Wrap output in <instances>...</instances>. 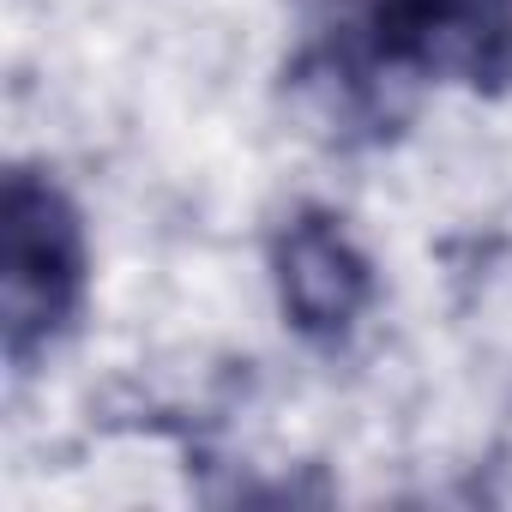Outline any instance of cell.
<instances>
[{
    "mask_svg": "<svg viewBox=\"0 0 512 512\" xmlns=\"http://www.w3.org/2000/svg\"><path fill=\"white\" fill-rule=\"evenodd\" d=\"M85 302V223L73 199L37 175L13 169L0 193V344L13 368H31Z\"/></svg>",
    "mask_w": 512,
    "mask_h": 512,
    "instance_id": "cell-1",
    "label": "cell"
},
{
    "mask_svg": "<svg viewBox=\"0 0 512 512\" xmlns=\"http://www.w3.org/2000/svg\"><path fill=\"white\" fill-rule=\"evenodd\" d=\"M272 266H278V302L290 326L314 344L344 338L374 302V266L332 211H302L278 235Z\"/></svg>",
    "mask_w": 512,
    "mask_h": 512,
    "instance_id": "cell-3",
    "label": "cell"
},
{
    "mask_svg": "<svg viewBox=\"0 0 512 512\" xmlns=\"http://www.w3.org/2000/svg\"><path fill=\"white\" fill-rule=\"evenodd\" d=\"M368 49L386 73L506 91L512 0H368Z\"/></svg>",
    "mask_w": 512,
    "mask_h": 512,
    "instance_id": "cell-2",
    "label": "cell"
}]
</instances>
